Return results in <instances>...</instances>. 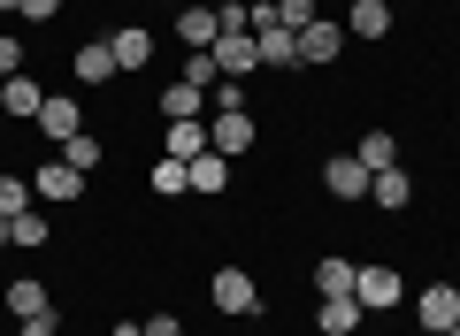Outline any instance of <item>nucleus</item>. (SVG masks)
Instances as JSON below:
<instances>
[{
	"label": "nucleus",
	"mask_w": 460,
	"mask_h": 336,
	"mask_svg": "<svg viewBox=\"0 0 460 336\" xmlns=\"http://www.w3.org/2000/svg\"><path fill=\"white\" fill-rule=\"evenodd\" d=\"M0 77H23V39L0 31Z\"/></svg>",
	"instance_id": "28"
},
{
	"label": "nucleus",
	"mask_w": 460,
	"mask_h": 336,
	"mask_svg": "<svg viewBox=\"0 0 460 336\" xmlns=\"http://www.w3.org/2000/svg\"><path fill=\"white\" fill-rule=\"evenodd\" d=\"M384 31H392V0H353L345 39H384Z\"/></svg>",
	"instance_id": "18"
},
{
	"label": "nucleus",
	"mask_w": 460,
	"mask_h": 336,
	"mask_svg": "<svg viewBox=\"0 0 460 336\" xmlns=\"http://www.w3.org/2000/svg\"><path fill=\"white\" fill-rule=\"evenodd\" d=\"M31 199H39V192H31V177H0V222H16Z\"/></svg>",
	"instance_id": "25"
},
{
	"label": "nucleus",
	"mask_w": 460,
	"mask_h": 336,
	"mask_svg": "<svg viewBox=\"0 0 460 336\" xmlns=\"http://www.w3.org/2000/svg\"><path fill=\"white\" fill-rule=\"evenodd\" d=\"M100 153H108V145H100L93 130H77V138L62 145V160H69V168H84V177H93V168H100Z\"/></svg>",
	"instance_id": "26"
},
{
	"label": "nucleus",
	"mask_w": 460,
	"mask_h": 336,
	"mask_svg": "<svg viewBox=\"0 0 460 336\" xmlns=\"http://www.w3.org/2000/svg\"><path fill=\"white\" fill-rule=\"evenodd\" d=\"M154 108H162V123H184V115H208V92H192V84H169Z\"/></svg>",
	"instance_id": "24"
},
{
	"label": "nucleus",
	"mask_w": 460,
	"mask_h": 336,
	"mask_svg": "<svg viewBox=\"0 0 460 336\" xmlns=\"http://www.w3.org/2000/svg\"><path fill=\"white\" fill-rule=\"evenodd\" d=\"M0 108L16 115V123H39V108H47V92H39L31 77H0Z\"/></svg>",
	"instance_id": "16"
},
{
	"label": "nucleus",
	"mask_w": 460,
	"mask_h": 336,
	"mask_svg": "<svg viewBox=\"0 0 460 336\" xmlns=\"http://www.w3.org/2000/svg\"><path fill=\"white\" fill-rule=\"evenodd\" d=\"M368 306L361 298H314V336H361Z\"/></svg>",
	"instance_id": "8"
},
{
	"label": "nucleus",
	"mask_w": 460,
	"mask_h": 336,
	"mask_svg": "<svg viewBox=\"0 0 460 336\" xmlns=\"http://www.w3.org/2000/svg\"><path fill=\"white\" fill-rule=\"evenodd\" d=\"M314 16H323V8H314V0H277V23H284V31H292V39L307 31Z\"/></svg>",
	"instance_id": "27"
},
{
	"label": "nucleus",
	"mask_w": 460,
	"mask_h": 336,
	"mask_svg": "<svg viewBox=\"0 0 460 336\" xmlns=\"http://www.w3.org/2000/svg\"><path fill=\"white\" fill-rule=\"evenodd\" d=\"M323 192H330V199H345V207H361V199H368V168H361L353 153L323 160Z\"/></svg>",
	"instance_id": "7"
},
{
	"label": "nucleus",
	"mask_w": 460,
	"mask_h": 336,
	"mask_svg": "<svg viewBox=\"0 0 460 336\" xmlns=\"http://www.w3.org/2000/svg\"><path fill=\"white\" fill-rule=\"evenodd\" d=\"M177 8H192V0H177Z\"/></svg>",
	"instance_id": "34"
},
{
	"label": "nucleus",
	"mask_w": 460,
	"mask_h": 336,
	"mask_svg": "<svg viewBox=\"0 0 460 336\" xmlns=\"http://www.w3.org/2000/svg\"><path fill=\"white\" fill-rule=\"evenodd\" d=\"M353 275H361V268H353L345 253H323V260H314V298H353Z\"/></svg>",
	"instance_id": "14"
},
{
	"label": "nucleus",
	"mask_w": 460,
	"mask_h": 336,
	"mask_svg": "<svg viewBox=\"0 0 460 336\" xmlns=\"http://www.w3.org/2000/svg\"><path fill=\"white\" fill-rule=\"evenodd\" d=\"M8 314H16V321H31V314H54L47 283H39V275H16V283H8Z\"/></svg>",
	"instance_id": "19"
},
{
	"label": "nucleus",
	"mask_w": 460,
	"mask_h": 336,
	"mask_svg": "<svg viewBox=\"0 0 460 336\" xmlns=\"http://www.w3.org/2000/svg\"><path fill=\"white\" fill-rule=\"evenodd\" d=\"M192 192H199V199H223V192H230V160L215 153V145L192 160Z\"/></svg>",
	"instance_id": "20"
},
{
	"label": "nucleus",
	"mask_w": 460,
	"mask_h": 336,
	"mask_svg": "<svg viewBox=\"0 0 460 336\" xmlns=\"http://www.w3.org/2000/svg\"><path fill=\"white\" fill-rule=\"evenodd\" d=\"M453 290H460V275H453Z\"/></svg>",
	"instance_id": "35"
},
{
	"label": "nucleus",
	"mask_w": 460,
	"mask_h": 336,
	"mask_svg": "<svg viewBox=\"0 0 460 336\" xmlns=\"http://www.w3.org/2000/svg\"><path fill=\"white\" fill-rule=\"evenodd\" d=\"M39 130H47V145H69L84 130V115H77V99H47L39 108Z\"/></svg>",
	"instance_id": "17"
},
{
	"label": "nucleus",
	"mask_w": 460,
	"mask_h": 336,
	"mask_svg": "<svg viewBox=\"0 0 460 336\" xmlns=\"http://www.w3.org/2000/svg\"><path fill=\"white\" fill-rule=\"evenodd\" d=\"M414 336H438V329H414Z\"/></svg>",
	"instance_id": "33"
},
{
	"label": "nucleus",
	"mask_w": 460,
	"mask_h": 336,
	"mask_svg": "<svg viewBox=\"0 0 460 336\" xmlns=\"http://www.w3.org/2000/svg\"><path fill=\"white\" fill-rule=\"evenodd\" d=\"M108 47H115V69H154V54H162V39H154L146 23H123V31H115Z\"/></svg>",
	"instance_id": "9"
},
{
	"label": "nucleus",
	"mask_w": 460,
	"mask_h": 336,
	"mask_svg": "<svg viewBox=\"0 0 460 336\" xmlns=\"http://www.w3.org/2000/svg\"><path fill=\"white\" fill-rule=\"evenodd\" d=\"M368 207H384V214L414 207V177L407 168H376V177H368Z\"/></svg>",
	"instance_id": "12"
},
{
	"label": "nucleus",
	"mask_w": 460,
	"mask_h": 336,
	"mask_svg": "<svg viewBox=\"0 0 460 336\" xmlns=\"http://www.w3.org/2000/svg\"><path fill=\"white\" fill-rule=\"evenodd\" d=\"M146 184H154V199H184V192H192V160L162 153V160L146 168Z\"/></svg>",
	"instance_id": "15"
},
{
	"label": "nucleus",
	"mask_w": 460,
	"mask_h": 336,
	"mask_svg": "<svg viewBox=\"0 0 460 336\" xmlns=\"http://www.w3.org/2000/svg\"><path fill=\"white\" fill-rule=\"evenodd\" d=\"M138 329H146V336H184V321H177V314H146Z\"/></svg>",
	"instance_id": "30"
},
{
	"label": "nucleus",
	"mask_w": 460,
	"mask_h": 336,
	"mask_svg": "<svg viewBox=\"0 0 460 336\" xmlns=\"http://www.w3.org/2000/svg\"><path fill=\"white\" fill-rule=\"evenodd\" d=\"M253 138H261V130H253V115H246V108H215V115H208V145H215L223 160L253 153Z\"/></svg>",
	"instance_id": "4"
},
{
	"label": "nucleus",
	"mask_w": 460,
	"mask_h": 336,
	"mask_svg": "<svg viewBox=\"0 0 460 336\" xmlns=\"http://www.w3.org/2000/svg\"><path fill=\"white\" fill-rule=\"evenodd\" d=\"M353 298H361L368 314H399V306H407V275L384 268V260H368V268L353 275Z\"/></svg>",
	"instance_id": "1"
},
{
	"label": "nucleus",
	"mask_w": 460,
	"mask_h": 336,
	"mask_svg": "<svg viewBox=\"0 0 460 336\" xmlns=\"http://www.w3.org/2000/svg\"><path fill=\"white\" fill-rule=\"evenodd\" d=\"M115 336H146V329H138V321H115Z\"/></svg>",
	"instance_id": "32"
},
{
	"label": "nucleus",
	"mask_w": 460,
	"mask_h": 336,
	"mask_svg": "<svg viewBox=\"0 0 460 336\" xmlns=\"http://www.w3.org/2000/svg\"><path fill=\"white\" fill-rule=\"evenodd\" d=\"M16 336H62V321H54V314H31V321H16Z\"/></svg>",
	"instance_id": "31"
},
{
	"label": "nucleus",
	"mask_w": 460,
	"mask_h": 336,
	"mask_svg": "<svg viewBox=\"0 0 460 336\" xmlns=\"http://www.w3.org/2000/svg\"><path fill=\"white\" fill-rule=\"evenodd\" d=\"M453 321H460V290L453 283H429V290H414V329H453Z\"/></svg>",
	"instance_id": "5"
},
{
	"label": "nucleus",
	"mask_w": 460,
	"mask_h": 336,
	"mask_svg": "<svg viewBox=\"0 0 460 336\" xmlns=\"http://www.w3.org/2000/svg\"><path fill=\"white\" fill-rule=\"evenodd\" d=\"M31 192L47 199V207H77V199H84V168H69V160L54 153V160H39V168H31Z\"/></svg>",
	"instance_id": "3"
},
{
	"label": "nucleus",
	"mask_w": 460,
	"mask_h": 336,
	"mask_svg": "<svg viewBox=\"0 0 460 336\" xmlns=\"http://www.w3.org/2000/svg\"><path fill=\"white\" fill-rule=\"evenodd\" d=\"M223 39V16H215L208 0H192V8H177V47L192 54V47H215Z\"/></svg>",
	"instance_id": "11"
},
{
	"label": "nucleus",
	"mask_w": 460,
	"mask_h": 336,
	"mask_svg": "<svg viewBox=\"0 0 460 336\" xmlns=\"http://www.w3.org/2000/svg\"><path fill=\"white\" fill-rule=\"evenodd\" d=\"M69 77H77V84H108V77H123V69H115V47H108V39L77 47V54H69Z\"/></svg>",
	"instance_id": "13"
},
{
	"label": "nucleus",
	"mask_w": 460,
	"mask_h": 336,
	"mask_svg": "<svg viewBox=\"0 0 460 336\" xmlns=\"http://www.w3.org/2000/svg\"><path fill=\"white\" fill-rule=\"evenodd\" d=\"M353 160H361L368 177H376V168H399V138H392V130H368V138L353 145Z\"/></svg>",
	"instance_id": "22"
},
{
	"label": "nucleus",
	"mask_w": 460,
	"mask_h": 336,
	"mask_svg": "<svg viewBox=\"0 0 460 336\" xmlns=\"http://www.w3.org/2000/svg\"><path fill=\"white\" fill-rule=\"evenodd\" d=\"M338 54H345V23L314 16L307 31H299V69H323V62H338Z\"/></svg>",
	"instance_id": "6"
},
{
	"label": "nucleus",
	"mask_w": 460,
	"mask_h": 336,
	"mask_svg": "<svg viewBox=\"0 0 460 336\" xmlns=\"http://www.w3.org/2000/svg\"><path fill=\"white\" fill-rule=\"evenodd\" d=\"M177 84H192V92H215V84H223V69H215V47H192V54H184Z\"/></svg>",
	"instance_id": "23"
},
{
	"label": "nucleus",
	"mask_w": 460,
	"mask_h": 336,
	"mask_svg": "<svg viewBox=\"0 0 460 336\" xmlns=\"http://www.w3.org/2000/svg\"><path fill=\"white\" fill-rule=\"evenodd\" d=\"M169 153H177V160H199V153H208V115H184V123H169Z\"/></svg>",
	"instance_id": "21"
},
{
	"label": "nucleus",
	"mask_w": 460,
	"mask_h": 336,
	"mask_svg": "<svg viewBox=\"0 0 460 336\" xmlns=\"http://www.w3.org/2000/svg\"><path fill=\"white\" fill-rule=\"evenodd\" d=\"M16 16H31V23H54V16H62V0H16Z\"/></svg>",
	"instance_id": "29"
},
{
	"label": "nucleus",
	"mask_w": 460,
	"mask_h": 336,
	"mask_svg": "<svg viewBox=\"0 0 460 336\" xmlns=\"http://www.w3.org/2000/svg\"><path fill=\"white\" fill-rule=\"evenodd\" d=\"M215 69L246 84L253 69H261V54H253V31H223V39H215Z\"/></svg>",
	"instance_id": "10"
},
{
	"label": "nucleus",
	"mask_w": 460,
	"mask_h": 336,
	"mask_svg": "<svg viewBox=\"0 0 460 336\" xmlns=\"http://www.w3.org/2000/svg\"><path fill=\"white\" fill-rule=\"evenodd\" d=\"M208 298H215V314H238V321H253V314H261V283H253L246 268H215Z\"/></svg>",
	"instance_id": "2"
}]
</instances>
